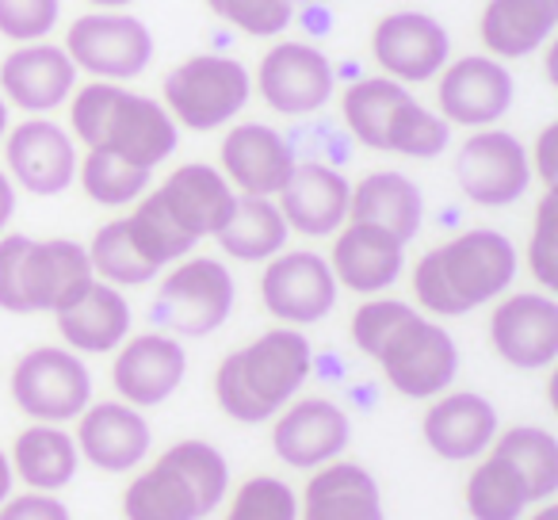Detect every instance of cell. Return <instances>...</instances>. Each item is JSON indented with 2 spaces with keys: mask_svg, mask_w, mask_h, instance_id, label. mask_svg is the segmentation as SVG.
<instances>
[{
  "mask_svg": "<svg viewBox=\"0 0 558 520\" xmlns=\"http://www.w3.org/2000/svg\"><path fill=\"white\" fill-rule=\"evenodd\" d=\"M520 273L517 245L501 230L474 226L428 249L413 265V299L428 318H459L489 306L512 288Z\"/></svg>",
  "mask_w": 558,
  "mask_h": 520,
  "instance_id": "6da1fadb",
  "label": "cell"
},
{
  "mask_svg": "<svg viewBox=\"0 0 558 520\" xmlns=\"http://www.w3.org/2000/svg\"><path fill=\"white\" fill-rule=\"evenodd\" d=\"M314 372V349L303 329L279 326L230 352L215 372V398L226 418L241 425L271 421Z\"/></svg>",
  "mask_w": 558,
  "mask_h": 520,
  "instance_id": "7a4b0ae2",
  "label": "cell"
},
{
  "mask_svg": "<svg viewBox=\"0 0 558 520\" xmlns=\"http://www.w3.org/2000/svg\"><path fill=\"white\" fill-rule=\"evenodd\" d=\"M70 126L73 142H81L85 149H108L149 172L169 161L180 142V126L172 123L161 100L138 96L116 81H93L85 88H73Z\"/></svg>",
  "mask_w": 558,
  "mask_h": 520,
  "instance_id": "3957f363",
  "label": "cell"
},
{
  "mask_svg": "<svg viewBox=\"0 0 558 520\" xmlns=\"http://www.w3.org/2000/svg\"><path fill=\"white\" fill-rule=\"evenodd\" d=\"M230 494V463L210 440H177L123 489L126 520H207Z\"/></svg>",
  "mask_w": 558,
  "mask_h": 520,
  "instance_id": "277c9868",
  "label": "cell"
},
{
  "mask_svg": "<svg viewBox=\"0 0 558 520\" xmlns=\"http://www.w3.org/2000/svg\"><path fill=\"white\" fill-rule=\"evenodd\" d=\"M341 108L352 138L379 154L428 161L440 157L451 142V126L390 77H360L356 85L344 88Z\"/></svg>",
  "mask_w": 558,
  "mask_h": 520,
  "instance_id": "5b68a950",
  "label": "cell"
},
{
  "mask_svg": "<svg viewBox=\"0 0 558 520\" xmlns=\"http://www.w3.org/2000/svg\"><path fill=\"white\" fill-rule=\"evenodd\" d=\"M372 360L383 367L390 387L413 402H433L436 395L451 390L459 375L456 337L417 306H410V314L383 337Z\"/></svg>",
  "mask_w": 558,
  "mask_h": 520,
  "instance_id": "8992f818",
  "label": "cell"
},
{
  "mask_svg": "<svg viewBox=\"0 0 558 520\" xmlns=\"http://www.w3.org/2000/svg\"><path fill=\"white\" fill-rule=\"evenodd\" d=\"M253 96V77L238 58L195 55L165 77V111L177 126L195 134L218 131L245 111Z\"/></svg>",
  "mask_w": 558,
  "mask_h": 520,
  "instance_id": "52a82bcc",
  "label": "cell"
},
{
  "mask_svg": "<svg viewBox=\"0 0 558 520\" xmlns=\"http://www.w3.org/2000/svg\"><path fill=\"white\" fill-rule=\"evenodd\" d=\"M238 303V283L218 256H184L161 280L154 318L172 337H210Z\"/></svg>",
  "mask_w": 558,
  "mask_h": 520,
  "instance_id": "ba28073f",
  "label": "cell"
},
{
  "mask_svg": "<svg viewBox=\"0 0 558 520\" xmlns=\"http://www.w3.org/2000/svg\"><path fill=\"white\" fill-rule=\"evenodd\" d=\"M12 402L43 425H65L93 402V372L65 344H39L12 367Z\"/></svg>",
  "mask_w": 558,
  "mask_h": 520,
  "instance_id": "9c48e42d",
  "label": "cell"
},
{
  "mask_svg": "<svg viewBox=\"0 0 558 520\" xmlns=\"http://www.w3.org/2000/svg\"><path fill=\"white\" fill-rule=\"evenodd\" d=\"M65 55L77 70L93 73L96 81H134L154 62V35L138 16L116 9L85 12L70 24L65 35Z\"/></svg>",
  "mask_w": 558,
  "mask_h": 520,
  "instance_id": "30bf717a",
  "label": "cell"
},
{
  "mask_svg": "<svg viewBox=\"0 0 558 520\" xmlns=\"http://www.w3.org/2000/svg\"><path fill=\"white\" fill-rule=\"evenodd\" d=\"M337 276L329 261L314 249H283L264 261L260 299L264 311L283 326H318L337 306Z\"/></svg>",
  "mask_w": 558,
  "mask_h": 520,
  "instance_id": "8fae6325",
  "label": "cell"
},
{
  "mask_svg": "<svg viewBox=\"0 0 558 520\" xmlns=\"http://www.w3.org/2000/svg\"><path fill=\"white\" fill-rule=\"evenodd\" d=\"M459 192L478 207H512L532 188L527 146L512 131L482 126L456 154Z\"/></svg>",
  "mask_w": 558,
  "mask_h": 520,
  "instance_id": "7c38bea8",
  "label": "cell"
},
{
  "mask_svg": "<svg viewBox=\"0 0 558 520\" xmlns=\"http://www.w3.org/2000/svg\"><path fill=\"white\" fill-rule=\"evenodd\" d=\"M337 73L333 62L314 43L283 39L260 58L256 70V93L264 96L271 111L291 119H303L322 111L333 100Z\"/></svg>",
  "mask_w": 558,
  "mask_h": 520,
  "instance_id": "4fadbf2b",
  "label": "cell"
},
{
  "mask_svg": "<svg viewBox=\"0 0 558 520\" xmlns=\"http://www.w3.org/2000/svg\"><path fill=\"white\" fill-rule=\"evenodd\" d=\"M489 344L517 372H547L558 360V299L550 291L501 295L489 314Z\"/></svg>",
  "mask_w": 558,
  "mask_h": 520,
  "instance_id": "5bb4252c",
  "label": "cell"
},
{
  "mask_svg": "<svg viewBox=\"0 0 558 520\" xmlns=\"http://www.w3.org/2000/svg\"><path fill=\"white\" fill-rule=\"evenodd\" d=\"M372 55L383 77L398 85H425L448 65L451 58V35L436 16L421 9L390 12L375 24L372 32Z\"/></svg>",
  "mask_w": 558,
  "mask_h": 520,
  "instance_id": "9a60e30c",
  "label": "cell"
},
{
  "mask_svg": "<svg viewBox=\"0 0 558 520\" xmlns=\"http://www.w3.org/2000/svg\"><path fill=\"white\" fill-rule=\"evenodd\" d=\"M512 96H517V81H512L509 65L489 55H466L459 62H448L440 70V85H436L444 123L474 126V131L494 126L497 119L509 116Z\"/></svg>",
  "mask_w": 558,
  "mask_h": 520,
  "instance_id": "2e32d148",
  "label": "cell"
},
{
  "mask_svg": "<svg viewBox=\"0 0 558 520\" xmlns=\"http://www.w3.org/2000/svg\"><path fill=\"white\" fill-rule=\"evenodd\" d=\"M352 444V418L329 398H299L271 418V451L295 471H318Z\"/></svg>",
  "mask_w": 558,
  "mask_h": 520,
  "instance_id": "e0dca14e",
  "label": "cell"
},
{
  "mask_svg": "<svg viewBox=\"0 0 558 520\" xmlns=\"http://www.w3.org/2000/svg\"><path fill=\"white\" fill-rule=\"evenodd\" d=\"M4 157H9L12 184L39 195V199L62 195L77 180V142L65 126L43 116L24 119L4 134Z\"/></svg>",
  "mask_w": 558,
  "mask_h": 520,
  "instance_id": "ac0fdd59",
  "label": "cell"
},
{
  "mask_svg": "<svg viewBox=\"0 0 558 520\" xmlns=\"http://www.w3.org/2000/svg\"><path fill=\"white\" fill-rule=\"evenodd\" d=\"M96 283L93 261L81 241L47 238L27 241V253L20 261V295H24L27 314H58L70 303H77Z\"/></svg>",
  "mask_w": 558,
  "mask_h": 520,
  "instance_id": "d6986e66",
  "label": "cell"
},
{
  "mask_svg": "<svg viewBox=\"0 0 558 520\" xmlns=\"http://www.w3.org/2000/svg\"><path fill=\"white\" fill-rule=\"evenodd\" d=\"M184 375L187 352L180 337L172 334L126 337L116 349V364H111V383L119 390V402L134 406V410L169 402L184 383Z\"/></svg>",
  "mask_w": 558,
  "mask_h": 520,
  "instance_id": "ffe728a7",
  "label": "cell"
},
{
  "mask_svg": "<svg viewBox=\"0 0 558 520\" xmlns=\"http://www.w3.org/2000/svg\"><path fill=\"white\" fill-rule=\"evenodd\" d=\"M222 177L238 195H256V199H276L283 184L295 172V149L276 126L268 123H238L222 138Z\"/></svg>",
  "mask_w": 558,
  "mask_h": 520,
  "instance_id": "44dd1931",
  "label": "cell"
},
{
  "mask_svg": "<svg viewBox=\"0 0 558 520\" xmlns=\"http://www.w3.org/2000/svg\"><path fill=\"white\" fill-rule=\"evenodd\" d=\"M501 418L497 406L478 390H444L428 402L421 418V436L428 451H436L448 463H471L482 459L494 444Z\"/></svg>",
  "mask_w": 558,
  "mask_h": 520,
  "instance_id": "7402d4cb",
  "label": "cell"
},
{
  "mask_svg": "<svg viewBox=\"0 0 558 520\" xmlns=\"http://www.w3.org/2000/svg\"><path fill=\"white\" fill-rule=\"evenodd\" d=\"M73 88H77V65L62 47L47 39L24 43L0 62V96L27 116L58 111L62 104H70Z\"/></svg>",
  "mask_w": 558,
  "mask_h": 520,
  "instance_id": "603a6c76",
  "label": "cell"
},
{
  "mask_svg": "<svg viewBox=\"0 0 558 520\" xmlns=\"http://www.w3.org/2000/svg\"><path fill=\"white\" fill-rule=\"evenodd\" d=\"M77 451L85 463L104 474H126L149 456L154 428L142 418V410L126 402H88L77 418Z\"/></svg>",
  "mask_w": 558,
  "mask_h": 520,
  "instance_id": "cb8c5ba5",
  "label": "cell"
},
{
  "mask_svg": "<svg viewBox=\"0 0 558 520\" xmlns=\"http://www.w3.org/2000/svg\"><path fill=\"white\" fill-rule=\"evenodd\" d=\"M352 184L344 172L326 161H299L283 192L276 195V207L291 233L303 238H333L349 222Z\"/></svg>",
  "mask_w": 558,
  "mask_h": 520,
  "instance_id": "d4e9b609",
  "label": "cell"
},
{
  "mask_svg": "<svg viewBox=\"0 0 558 520\" xmlns=\"http://www.w3.org/2000/svg\"><path fill=\"white\" fill-rule=\"evenodd\" d=\"M329 268L337 276V288H349L356 295H383L402 280L405 245L395 233L367 222H344L333 233Z\"/></svg>",
  "mask_w": 558,
  "mask_h": 520,
  "instance_id": "484cf974",
  "label": "cell"
},
{
  "mask_svg": "<svg viewBox=\"0 0 558 520\" xmlns=\"http://www.w3.org/2000/svg\"><path fill=\"white\" fill-rule=\"evenodd\" d=\"M154 195L169 210L172 222L195 241L215 238L238 207V192L230 188V180L207 161H187L172 169L169 180Z\"/></svg>",
  "mask_w": 558,
  "mask_h": 520,
  "instance_id": "4316f807",
  "label": "cell"
},
{
  "mask_svg": "<svg viewBox=\"0 0 558 520\" xmlns=\"http://www.w3.org/2000/svg\"><path fill=\"white\" fill-rule=\"evenodd\" d=\"M299 520H387L383 489L364 463L333 459L311 474L299 497Z\"/></svg>",
  "mask_w": 558,
  "mask_h": 520,
  "instance_id": "83f0119b",
  "label": "cell"
},
{
  "mask_svg": "<svg viewBox=\"0 0 558 520\" xmlns=\"http://www.w3.org/2000/svg\"><path fill=\"white\" fill-rule=\"evenodd\" d=\"M54 322L65 349H73L77 356H104L131 337V303L119 288L96 280L77 303L58 311Z\"/></svg>",
  "mask_w": 558,
  "mask_h": 520,
  "instance_id": "f1b7e54d",
  "label": "cell"
},
{
  "mask_svg": "<svg viewBox=\"0 0 558 520\" xmlns=\"http://www.w3.org/2000/svg\"><path fill=\"white\" fill-rule=\"evenodd\" d=\"M349 222L379 226V230L395 233L402 245H410L425 222V195L405 172H367L360 184H352Z\"/></svg>",
  "mask_w": 558,
  "mask_h": 520,
  "instance_id": "f546056e",
  "label": "cell"
},
{
  "mask_svg": "<svg viewBox=\"0 0 558 520\" xmlns=\"http://www.w3.org/2000/svg\"><path fill=\"white\" fill-rule=\"evenodd\" d=\"M558 27V0H489L482 9V47L497 62H517L543 47Z\"/></svg>",
  "mask_w": 558,
  "mask_h": 520,
  "instance_id": "4dcf8cb0",
  "label": "cell"
},
{
  "mask_svg": "<svg viewBox=\"0 0 558 520\" xmlns=\"http://www.w3.org/2000/svg\"><path fill=\"white\" fill-rule=\"evenodd\" d=\"M9 463L16 482H24L27 489H39V494H58L77 479L81 451L73 433H65L62 425H27L16 436L9 451Z\"/></svg>",
  "mask_w": 558,
  "mask_h": 520,
  "instance_id": "1f68e13d",
  "label": "cell"
},
{
  "mask_svg": "<svg viewBox=\"0 0 558 520\" xmlns=\"http://www.w3.org/2000/svg\"><path fill=\"white\" fill-rule=\"evenodd\" d=\"M288 238L291 230L279 215L276 199H256V195H238L230 222L215 233L222 253L233 261H245V265H264L276 253H283Z\"/></svg>",
  "mask_w": 558,
  "mask_h": 520,
  "instance_id": "d6a6232c",
  "label": "cell"
},
{
  "mask_svg": "<svg viewBox=\"0 0 558 520\" xmlns=\"http://www.w3.org/2000/svg\"><path fill=\"white\" fill-rule=\"evenodd\" d=\"M489 451L505 456L524 479L532 505H543L558 494V436L543 425H512L497 428Z\"/></svg>",
  "mask_w": 558,
  "mask_h": 520,
  "instance_id": "836d02e7",
  "label": "cell"
},
{
  "mask_svg": "<svg viewBox=\"0 0 558 520\" xmlns=\"http://www.w3.org/2000/svg\"><path fill=\"white\" fill-rule=\"evenodd\" d=\"M466 512L471 520H520L532 509V494H527L520 471L497 451L474 463V471L466 474Z\"/></svg>",
  "mask_w": 558,
  "mask_h": 520,
  "instance_id": "e575fe53",
  "label": "cell"
},
{
  "mask_svg": "<svg viewBox=\"0 0 558 520\" xmlns=\"http://www.w3.org/2000/svg\"><path fill=\"white\" fill-rule=\"evenodd\" d=\"M88 249V261H93V276L111 288H142V283L157 280L161 268H154L146 256L138 253V245L131 241V230H126V218H116V222L100 226L93 233V245Z\"/></svg>",
  "mask_w": 558,
  "mask_h": 520,
  "instance_id": "d590c367",
  "label": "cell"
},
{
  "mask_svg": "<svg viewBox=\"0 0 558 520\" xmlns=\"http://www.w3.org/2000/svg\"><path fill=\"white\" fill-rule=\"evenodd\" d=\"M149 169L123 161V157L108 154V149H88L77 161V180L85 188V195L100 207H131L146 195L149 188Z\"/></svg>",
  "mask_w": 558,
  "mask_h": 520,
  "instance_id": "8d00e7d4",
  "label": "cell"
},
{
  "mask_svg": "<svg viewBox=\"0 0 558 520\" xmlns=\"http://www.w3.org/2000/svg\"><path fill=\"white\" fill-rule=\"evenodd\" d=\"M126 230H131V241L138 245V253L146 256L154 268L177 265V261L192 256V249L199 245V241L187 238V233L172 222L169 210L161 207V199H157L154 192L138 199V207H134L131 218H126Z\"/></svg>",
  "mask_w": 558,
  "mask_h": 520,
  "instance_id": "74e56055",
  "label": "cell"
},
{
  "mask_svg": "<svg viewBox=\"0 0 558 520\" xmlns=\"http://www.w3.org/2000/svg\"><path fill=\"white\" fill-rule=\"evenodd\" d=\"M226 520H299V494L276 474H256L233 489Z\"/></svg>",
  "mask_w": 558,
  "mask_h": 520,
  "instance_id": "f35d334b",
  "label": "cell"
},
{
  "mask_svg": "<svg viewBox=\"0 0 558 520\" xmlns=\"http://www.w3.org/2000/svg\"><path fill=\"white\" fill-rule=\"evenodd\" d=\"M207 9L222 24L256 35V39L283 35L295 20V0H207Z\"/></svg>",
  "mask_w": 558,
  "mask_h": 520,
  "instance_id": "ab89813d",
  "label": "cell"
},
{
  "mask_svg": "<svg viewBox=\"0 0 558 520\" xmlns=\"http://www.w3.org/2000/svg\"><path fill=\"white\" fill-rule=\"evenodd\" d=\"M527 268L543 291H558V188L543 192L535 203L532 238H527Z\"/></svg>",
  "mask_w": 558,
  "mask_h": 520,
  "instance_id": "60d3db41",
  "label": "cell"
},
{
  "mask_svg": "<svg viewBox=\"0 0 558 520\" xmlns=\"http://www.w3.org/2000/svg\"><path fill=\"white\" fill-rule=\"evenodd\" d=\"M62 16V0H0V35L12 43H43Z\"/></svg>",
  "mask_w": 558,
  "mask_h": 520,
  "instance_id": "b9f144b4",
  "label": "cell"
},
{
  "mask_svg": "<svg viewBox=\"0 0 558 520\" xmlns=\"http://www.w3.org/2000/svg\"><path fill=\"white\" fill-rule=\"evenodd\" d=\"M410 314V303H402V299H379L372 295L367 303L356 306V314H352V341H356V349L364 352L367 360L375 356V349H379V341L390 334V329L398 326V322Z\"/></svg>",
  "mask_w": 558,
  "mask_h": 520,
  "instance_id": "7bdbcfd3",
  "label": "cell"
},
{
  "mask_svg": "<svg viewBox=\"0 0 558 520\" xmlns=\"http://www.w3.org/2000/svg\"><path fill=\"white\" fill-rule=\"evenodd\" d=\"M27 233H0V311L27 314L20 295V261L27 253Z\"/></svg>",
  "mask_w": 558,
  "mask_h": 520,
  "instance_id": "ee69618b",
  "label": "cell"
},
{
  "mask_svg": "<svg viewBox=\"0 0 558 520\" xmlns=\"http://www.w3.org/2000/svg\"><path fill=\"white\" fill-rule=\"evenodd\" d=\"M0 520H73V512L58 494L27 489V494H12L0 505Z\"/></svg>",
  "mask_w": 558,
  "mask_h": 520,
  "instance_id": "f6af8a7d",
  "label": "cell"
},
{
  "mask_svg": "<svg viewBox=\"0 0 558 520\" xmlns=\"http://www.w3.org/2000/svg\"><path fill=\"white\" fill-rule=\"evenodd\" d=\"M527 161H532V180H539L547 192L558 188V123L543 126L532 154H527Z\"/></svg>",
  "mask_w": 558,
  "mask_h": 520,
  "instance_id": "bcb514c9",
  "label": "cell"
},
{
  "mask_svg": "<svg viewBox=\"0 0 558 520\" xmlns=\"http://www.w3.org/2000/svg\"><path fill=\"white\" fill-rule=\"evenodd\" d=\"M12 215H16V184L4 169H0V233L9 230Z\"/></svg>",
  "mask_w": 558,
  "mask_h": 520,
  "instance_id": "7dc6e473",
  "label": "cell"
},
{
  "mask_svg": "<svg viewBox=\"0 0 558 520\" xmlns=\"http://www.w3.org/2000/svg\"><path fill=\"white\" fill-rule=\"evenodd\" d=\"M12 486H16V474H12L9 451L0 448V505H4L12 497Z\"/></svg>",
  "mask_w": 558,
  "mask_h": 520,
  "instance_id": "c3c4849f",
  "label": "cell"
},
{
  "mask_svg": "<svg viewBox=\"0 0 558 520\" xmlns=\"http://www.w3.org/2000/svg\"><path fill=\"white\" fill-rule=\"evenodd\" d=\"M527 520H558V505H550V501H543L539 509L532 512Z\"/></svg>",
  "mask_w": 558,
  "mask_h": 520,
  "instance_id": "681fc988",
  "label": "cell"
},
{
  "mask_svg": "<svg viewBox=\"0 0 558 520\" xmlns=\"http://www.w3.org/2000/svg\"><path fill=\"white\" fill-rule=\"evenodd\" d=\"M4 134H9V104L0 96V142H4Z\"/></svg>",
  "mask_w": 558,
  "mask_h": 520,
  "instance_id": "f907efd6",
  "label": "cell"
},
{
  "mask_svg": "<svg viewBox=\"0 0 558 520\" xmlns=\"http://www.w3.org/2000/svg\"><path fill=\"white\" fill-rule=\"evenodd\" d=\"M88 4H100V9L116 12V9H123V4H134V0H88Z\"/></svg>",
  "mask_w": 558,
  "mask_h": 520,
  "instance_id": "816d5d0a",
  "label": "cell"
}]
</instances>
